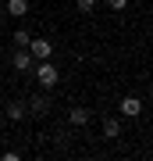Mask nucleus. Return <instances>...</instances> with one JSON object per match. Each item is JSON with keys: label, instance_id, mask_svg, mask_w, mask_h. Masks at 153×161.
<instances>
[{"label": "nucleus", "instance_id": "obj_1", "mask_svg": "<svg viewBox=\"0 0 153 161\" xmlns=\"http://www.w3.org/2000/svg\"><path fill=\"white\" fill-rule=\"evenodd\" d=\"M32 79L39 82L43 90H57V82H61V72H57V64L46 58V61H36V68H32Z\"/></svg>", "mask_w": 153, "mask_h": 161}, {"label": "nucleus", "instance_id": "obj_2", "mask_svg": "<svg viewBox=\"0 0 153 161\" xmlns=\"http://www.w3.org/2000/svg\"><path fill=\"white\" fill-rule=\"evenodd\" d=\"M11 68H14V72H22V75H32V68H36V58L28 54V47H18V50L11 54Z\"/></svg>", "mask_w": 153, "mask_h": 161}, {"label": "nucleus", "instance_id": "obj_3", "mask_svg": "<svg viewBox=\"0 0 153 161\" xmlns=\"http://www.w3.org/2000/svg\"><path fill=\"white\" fill-rule=\"evenodd\" d=\"M25 111L32 118H43V115H50V97L46 93H32V97L25 100Z\"/></svg>", "mask_w": 153, "mask_h": 161}, {"label": "nucleus", "instance_id": "obj_4", "mask_svg": "<svg viewBox=\"0 0 153 161\" xmlns=\"http://www.w3.org/2000/svg\"><path fill=\"white\" fill-rule=\"evenodd\" d=\"M68 122H71L75 129H85V125L93 122V111L82 108V104H75V108H68Z\"/></svg>", "mask_w": 153, "mask_h": 161}, {"label": "nucleus", "instance_id": "obj_5", "mask_svg": "<svg viewBox=\"0 0 153 161\" xmlns=\"http://www.w3.org/2000/svg\"><path fill=\"white\" fill-rule=\"evenodd\" d=\"M28 54L36 61H46V58H54V43L50 40H28Z\"/></svg>", "mask_w": 153, "mask_h": 161}, {"label": "nucleus", "instance_id": "obj_6", "mask_svg": "<svg viewBox=\"0 0 153 161\" xmlns=\"http://www.w3.org/2000/svg\"><path fill=\"white\" fill-rule=\"evenodd\" d=\"M118 111H121L125 118H139V115H142V100H139V97H121Z\"/></svg>", "mask_w": 153, "mask_h": 161}, {"label": "nucleus", "instance_id": "obj_7", "mask_svg": "<svg viewBox=\"0 0 153 161\" xmlns=\"http://www.w3.org/2000/svg\"><path fill=\"white\" fill-rule=\"evenodd\" d=\"M118 136H121V122L114 115H107L103 118V140H118Z\"/></svg>", "mask_w": 153, "mask_h": 161}, {"label": "nucleus", "instance_id": "obj_8", "mask_svg": "<svg viewBox=\"0 0 153 161\" xmlns=\"http://www.w3.org/2000/svg\"><path fill=\"white\" fill-rule=\"evenodd\" d=\"M4 11L11 14V18H25V14H28V0H7Z\"/></svg>", "mask_w": 153, "mask_h": 161}, {"label": "nucleus", "instance_id": "obj_9", "mask_svg": "<svg viewBox=\"0 0 153 161\" xmlns=\"http://www.w3.org/2000/svg\"><path fill=\"white\" fill-rule=\"evenodd\" d=\"M28 115V111H25V100H11V104H7V118H11V122H22Z\"/></svg>", "mask_w": 153, "mask_h": 161}, {"label": "nucleus", "instance_id": "obj_10", "mask_svg": "<svg viewBox=\"0 0 153 161\" xmlns=\"http://www.w3.org/2000/svg\"><path fill=\"white\" fill-rule=\"evenodd\" d=\"M28 40H32L28 29H14V47H28Z\"/></svg>", "mask_w": 153, "mask_h": 161}, {"label": "nucleus", "instance_id": "obj_11", "mask_svg": "<svg viewBox=\"0 0 153 161\" xmlns=\"http://www.w3.org/2000/svg\"><path fill=\"white\" fill-rule=\"evenodd\" d=\"M75 7H79L82 14H93L96 11V0H75Z\"/></svg>", "mask_w": 153, "mask_h": 161}, {"label": "nucleus", "instance_id": "obj_12", "mask_svg": "<svg viewBox=\"0 0 153 161\" xmlns=\"http://www.w3.org/2000/svg\"><path fill=\"white\" fill-rule=\"evenodd\" d=\"M107 7H110V11H125L128 0H107Z\"/></svg>", "mask_w": 153, "mask_h": 161}, {"label": "nucleus", "instance_id": "obj_13", "mask_svg": "<svg viewBox=\"0 0 153 161\" xmlns=\"http://www.w3.org/2000/svg\"><path fill=\"white\" fill-rule=\"evenodd\" d=\"M4 14H7V11H4V7H0V18H4Z\"/></svg>", "mask_w": 153, "mask_h": 161}]
</instances>
